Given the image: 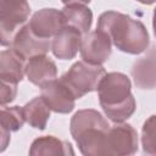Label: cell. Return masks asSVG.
Masks as SVG:
<instances>
[{
  "mask_svg": "<svg viewBox=\"0 0 156 156\" xmlns=\"http://www.w3.org/2000/svg\"><path fill=\"white\" fill-rule=\"evenodd\" d=\"M96 29L104 32L111 43L126 54H143L150 44V37L144 23L117 11L102 12L99 16Z\"/></svg>",
  "mask_w": 156,
  "mask_h": 156,
  "instance_id": "6da1fadb",
  "label": "cell"
},
{
  "mask_svg": "<svg viewBox=\"0 0 156 156\" xmlns=\"http://www.w3.org/2000/svg\"><path fill=\"white\" fill-rule=\"evenodd\" d=\"M96 90L104 113L113 123H122L135 112L136 102L127 74L122 72L105 73Z\"/></svg>",
  "mask_w": 156,
  "mask_h": 156,
  "instance_id": "7a4b0ae2",
  "label": "cell"
},
{
  "mask_svg": "<svg viewBox=\"0 0 156 156\" xmlns=\"http://www.w3.org/2000/svg\"><path fill=\"white\" fill-rule=\"evenodd\" d=\"M107 119L96 110H78L69 123V132L84 156L106 155V136L110 129Z\"/></svg>",
  "mask_w": 156,
  "mask_h": 156,
  "instance_id": "3957f363",
  "label": "cell"
},
{
  "mask_svg": "<svg viewBox=\"0 0 156 156\" xmlns=\"http://www.w3.org/2000/svg\"><path fill=\"white\" fill-rule=\"evenodd\" d=\"M106 71L102 65H91L85 61L73 63L60 79L68 87L76 99H80L88 93L98 89L101 78Z\"/></svg>",
  "mask_w": 156,
  "mask_h": 156,
  "instance_id": "277c9868",
  "label": "cell"
},
{
  "mask_svg": "<svg viewBox=\"0 0 156 156\" xmlns=\"http://www.w3.org/2000/svg\"><path fill=\"white\" fill-rule=\"evenodd\" d=\"M30 13L28 0H1L0 2V39L2 46L11 43Z\"/></svg>",
  "mask_w": 156,
  "mask_h": 156,
  "instance_id": "5b68a950",
  "label": "cell"
},
{
  "mask_svg": "<svg viewBox=\"0 0 156 156\" xmlns=\"http://www.w3.org/2000/svg\"><path fill=\"white\" fill-rule=\"evenodd\" d=\"M138 151V133L128 123H115L106 136V155L128 156Z\"/></svg>",
  "mask_w": 156,
  "mask_h": 156,
  "instance_id": "8992f818",
  "label": "cell"
},
{
  "mask_svg": "<svg viewBox=\"0 0 156 156\" xmlns=\"http://www.w3.org/2000/svg\"><path fill=\"white\" fill-rule=\"evenodd\" d=\"M79 52L83 61L91 65H102L112 54V43L104 32L99 29L89 30L83 35Z\"/></svg>",
  "mask_w": 156,
  "mask_h": 156,
  "instance_id": "52a82bcc",
  "label": "cell"
},
{
  "mask_svg": "<svg viewBox=\"0 0 156 156\" xmlns=\"http://www.w3.org/2000/svg\"><path fill=\"white\" fill-rule=\"evenodd\" d=\"M51 44L52 41L50 39H44L35 35L27 23L18 29L10 48L17 51L22 57L28 60L37 55L48 54L51 50Z\"/></svg>",
  "mask_w": 156,
  "mask_h": 156,
  "instance_id": "ba28073f",
  "label": "cell"
},
{
  "mask_svg": "<svg viewBox=\"0 0 156 156\" xmlns=\"http://www.w3.org/2000/svg\"><path fill=\"white\" fill-rule=\"evenodd\" d=\"M40 89V96L45 100L51 111L56 113H69L73 111L77 99L60 78L49 82Z\"/></svg>",
  "mask_w": 156,
  "mask_h": 156,
  "instance_id": "9c48e42d",
  "label": "cell"
},
{
  "mask_svg": "<svg viewBox=\"0 0 156 156\" xmlns=\"http://www.w3.org/2000/svg\"><path fill=\"white\" fill-rule=\"evenodd\" d=\"M32 32L39 38L51 39L65 26L62 11L56 9H41L33 13L29 20Z\"/></svg>",
  "mask_w": 156,
  "mask_h": 156,
  "instance_id": "30bf717a",
  "label": "cell"
},
{
  "mask_svg": "<svg viewBox=\"0 0 156 156\" xmlns=\"http://www.w3.org/2000/svg\"><path fill=\"white\" fill-rule=\"evenodd\" d=\"M83 34L74 27L63 26L52 38L51 51L60 60H72L80 50Z\"/></svg>",
  "mask_w": 156,
  "mask_h": 156,
  "instance_id": "8fae6325",
  "label": "cell"
},
{
  "mask_svg": "<svg viewBox=\"0 0 156 156\" xmlns=\"http://www.w3.org/2000/svg\"><path fill=\"white\" fill-rule=\"evenodd\" d=\"M26 76L32 84L41 88L57 78V67L46 54L37 55L27 60Z\"/></svg>",
  "mask_w": 156,
  "mask_h": 156,
  "instance_id": "7c38bea8",
  "label": "cell"
},
{
  "mask_svg": "<svg viewBox=\"0 0 156 156\" xmlns=\"http://www.w3.org/2000/svg\"><path fill=\"white\" fill-rule=\"evenodd\" d=\"M26 58L12 48L0 54V80L18 84L26 74Z\"/></svg>",
  "mask_w": 156,
  "mask_h": 156,
  "instance_id": "4fadbf2b",
  "label": "cell"
},
{
  "mask_svg": "<svg viewBox=\"0 0 156 156\" xmlns=\"http://www.w3.org/2000/svg\"><path fill=\"white\" fill-rule=\"evenodd\" d=\"M132 77L136 88L151 90L156 88V57L145 56L138 58L132 66Z\"/></svg>",
  "mask_w": 156,
  "mask_h": 156,
  "instance_id": "5bb4252c",
  "label": "cell"
},
{
  "mask_svg": "<svg viewBox=\"0 0 156 156\" xmlns=\"http://www.w3.org/2000/svg\"><path fill=\"white\" fill-rule=\"evenodd\" d=\"M29 155H74V150L68 141L61 140L54 135H44L33 140L29 147Z\"/></svg>",
  "mask_w": 156,
  "mask_h": 156,
  "instance_id": "9a60e30c",
  "label": "cell"
},
{
  "mask_svg": "<svg viewBox=\"0 0 156 156\" xmlns=\"http://www.w3.org/2000/svg\"><path fill=\"white\" fill-rule=\"evenodd\" d=\"M61 11L66 26L77 28L83 35L89 32L93 23V12L87 5H65V7Z\"/></svg>",
  "mask_w": 156,
  "mask_h": 156,
  "instance_id": "2e32d148",
  "label": "cell"
},
{
  "mask_svg": "<svg viewBox=\"0 0 156 156\" xmlns=\"http://www.w3.org/2000/svg\"><path fill=\"white\" fill-rule=\"evenodd\" d=\"M50 107L41 96H37L23 106L26 122L39 130H44L50 118Z\"/></svg>",
  "mask_w": 156,
  "mask_h": 156,
  "instance_id": "e0dca14e",
  "label": "cell"
},
{
  "mask_svg": "<svg viewBox=\"0 0 156 156\" xmlns=\"http://www.w3.org/2000/svg\"><path fill=\"white\" fill-rule=\"evenodd\" d=\"M26 122L23 107L20 106H1L0 127L1 129L12 133L20 130Z\"/></svg>",
  "mask_w": 156,
  "mask_h": 156,
  "instance_id": "ac0fdd59",
  "label": "cell"
},
{
  "mask_svg": "<svg viewBox=\"0 0 156 156\" xmlns=\"http://www.w3.org/2000/svg\"><path fill=\"white\" fill-rule=\"evenodd\" d=\"M141 146L147 155H156V115L150 116L141 128Z\"/></svg>",
  "mask_w": 156,
  "mask_h": 156,
  "instance_id": "d6986e66",
  "label": "cell"
},
{
  "mask_svg": "<svg viewBox=\"0 0 156 156\" xmlns=\"http://www.w3.org/2000/svg\"><path fill=\"white\" fill-rule=\"evenodd\" d=\"M17 94V84L1 80V106L12 102Z\"/></svg>",
  "mask_w": 156,
  "mask_h": 156,
  "instance_id": "ffe728a7",
  "label": "cell"
},
{
  "mask_svg": "<svg viewBox=\"0 0 156 156\" xmlns=\"http://www.w3.org/2000/svg\"><path fill=\"white\" fill-rule=\"evenodd\" d=\"M63 5H73V4H82V5H88L91 0H61Z\"/></svg>",
  "mask_w": 156,
  "mask_h": 156,
  "instance_id": "44dd1931",
  "label": "cell"
},
{
  "mask_svg": "<svg viewBox=\"0 0 156 156\" xmlns=\"http://www.w3.org/2000/svg\"><path fill=\"white\" fill-rule=\"evenodd\" d=\"M152 28H154V34L156 37V7L154 9V16H152Z\"/></svg>",
  "mask_w": 156,
  "mask_h": 156,
  "instance_id": "7402d4cb",
  "label": "cell"
},
{
  "mask_svg": "<svg viewBox=\"0 0 156 156\" xmlns=\"http://www.w3.org/2000/svg\"><path fill=\"white\" fill-rule=\"evenodd\" d=\"M136 1L143 5H152L154 2H156V0H136Z\"/></svg>",
  "mask_w": 156,
  "mask_h": 156,
  "instance_id": "603a6c76",
  "label": "cell"
}]
</instances>
